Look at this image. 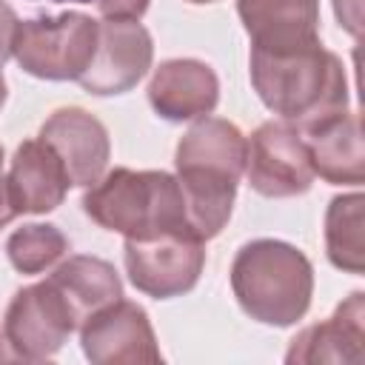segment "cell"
<instances>
[{
	"label": "cell",
	"instance_id": "1",
	"mask_svg": "<svg viewBox=\"0 0 365 365\" xmlns=\"http://www.w3.org/2000/svg\"><path fill=\"white\" fill-rule=\"evenodd\" d=\"M248 74L262 106L299 131L348 108L345 66L322 43L294 54H262L251 48Z\"/></svg>",
	"mask_w": 365,
	"mask_h": 365
},
{
	"label": "cell",
	"instance_id": "2",
	"mask_svg": "<svg viewBox=\"0 0 365 365\" xmlns=\"http://www.w3.org/2000/svg\"><path fill=\"white\" fill-rule=\"evenodd\" d=\"M83 211L100 228L123 234L125 240H154L165 234L194 237L182 188L168 171H106L83 194Z\"/></svg>",
	"mask_w": 365,
	"mask_h": 365
},
{
	"label": "cell",
	"instance_id": "3",
	"mask_svg": "<svg viewBox=\"0 0 365 365\" xmlns=\"http://www.w3.org/2000/svg\"><path fill=\"white\" fill-rule=\"evenodd\" d=\"M231 291L251 319L288 328L311 308L314 268L291 242L251 240L231 262Z\"/></svg>",
	"mask_w": 365,
	"mask_h": 365
},
{
	"label": "cell",
	"instance_id": "4",
	"mask_svg": "<svg viewBox=\"0 0 365 365\" xmlns=\"http://www.w3.org/2000/svg\"><path fill=\"white\" fill-rule=\"evenodd\" d=\"M100 23L83 11H63L17 23L11 57L40 80H77L97 48Z\"/></svg>",
	"mask_w": 365,
	"mask_h": 365
},
{
	"label": "cell",
	"instance_id": "5",
	"mask_svg": "<svg viewBox=\"0 0 365 365\" xmlns=\"http://www.w3.org/2000/svg\"><path fill=\"white\" fill-rule=\"evenodd\" d=\"M77 328V314L48 277L20 288L3 317V334L23 362L51 359Z\"/></svg>",
	"mask_w": 365,
	"mask_h": 365
},
{
	"label": "cell",
	"instance_id": "6",
	"mask_svg": "<svg viewBox=\"0 0 365 365\" xmlns=\"http://www.w3.org/2000/svg\"><path fill=\"white\" fill-rule=\"evenodd\" d=\"M248 185L271 200L305 194L314 182V168L302 131L288 120H268L248 137L245 157Z\"/></svg>",
	"mask_w": 365,
	"mask_h": 365
},
{
	"label": "cell",
	"instance_id": "7",
	"mask_svg": "<svg viewBox=\"0 0 365 365\" xmlns=\"http://www.w3.org/2000/svg\"><path fill=\"white\" fill-rule=\"evenodd\" d=\"M123 262L137 291L154 299H171L197 285L205 268V242L182 234L125 240Z\"/></svg>",
	"mask_w": 365,
	"mask_h": 365
},
{
	"label": "cell",
	"instance_id": "8",
	"mask_svg": "<svg viewBox=\"0 0 365 365\" xmlns=\"http://www.w3.org/2000/svg\"><path fill=\"white\" fill-rule=\"evenodd\" d=\"M80 345L86 359L94 365H137L163 359L148 314L143 305L123 297L83 319Z\"/></svg>",
	"mask_w": 365,
	"mask_h": 365
},
{
	"label": "cell",
	"instance_id": "9",
	"mask_svg": "<svg viewBox=\"0 0 365 365\" xmlns=\"http://www.w3.org/2000/svg\"><path fill=\"white\" fill-rule=\"evenodd\" d=\"M154 43L140 20H106L100 23V37L88 68L77 83L94 97H111L131 91L151 68Z\"/></svg>",
	"mask_w": 365,
	"mask_h": 365
},
{
	"label": "cell",
	"instance_id": "10",
	"mask_svg": "<svg viewBox=\"0 0 365 365\" xmlns=\"http://www.w3.org/2000/svg\"><path fill=\"white\" fill-rule=\"evenodd\" d=\"M251 48L294 54L319 43V0H237Z\"/></svg>",
	"mask_w": 365,
	"mask_h": 365
},
{
	"label": "cell",
	"instance_id": "11",
	"mask_svg": "<svg viewBox=\"0 0 365 365\" xmlns=\"http://www.w3.org/2000/svg\"><path fill=\"white\" fill-rule=\"evenodd\" d=\"M40 140H46L57 157L63 160L71 185H94L111 157V143L106 125L80 106H66L48 114V120L40 125Z\"/></svg>",
	"mask_w": 365,
	"mask_h": 365
},
{
	"label": "cell",
	"instance_id": "12",
	"mask_svg": "<svg viewBox=\"0 0 365 365\" xmlns=\"http://www.w3.org/2000/svg\"><path fill=\"white\" fill-rule=\"evenodd\" d=\"M220 100V80L214 68L194 57H174L154 68L148 80L151 108L171 123L200 120L214 111Z\"/></svg>",
	"mask_w": 365,
	"mask_h": 365
},
{
	"label": "cell",
	"instance_id": "13",
	"mask_svg": "<svg viewBox=\"0 0 365 365\" xmlns=\"http://www.w3.org/2000/svg\"><path fill=\"white\" fill-rule=\"evenodd\" d=\"M248 137L222 117H200L177 143V174H200L217 180H234L245 174Z\"/></svg>",
	"mask_w": 365,
	"mask_h": 365
},
{
	"label": "cell",
	"instance_id": "14",
	"mask_svg": "<svg viewBox=\"0 0 365 365\" xmlns=\"http://www.w3.org/2000/svg\"><path fill=\"white\" fill-rule=\"evenodd\" d=\"M6 185L17 214H46L66 200L71 180L57 151L46 140L34 137L17 145Z\"/></svg>",
	"mask_w": 365,
	"mask_h": 365
},
{
	"label": "cell",
	"instance_id": "15",
	"mask_svg": "<svg viewBox=\"0 0 365 365\" xmlns=\"http://www.w3.org/2000/svg\"><path fill=\"white\" fill-rule=\"evenodd\" d=\"M365 342V294L354 291L336 311L302 328L285 354V362H362Z\"/></svg>",
	"mask_w": 365,
	"mask_h": 365
},
{
	"label": "cell",
	"instance_id": "16",
	"mask_svg": "<svg viewBox=\"0 0 365 365\" xmlns=\"http://www.w3.org/2000/svg\"><path fill=\"white\" fill-rule=\"evenodd\" d=\"M314 177H322L331 185H362L365 180V151H362V125L356 111H339L319 125L302 131Z\"/></svg>",
	"mask_w": 365,
	"mask_h": 365
},
{
	"label": "cell",
	"instance_id": "17",
	"mask_svg": "<svg viewBox=\"0 0 365 365\" xmlns=\"http://www.w3.org/2000/svg\"><path fill=\"white\" fill-rule=\"evenodd\" d=\"M48 279L68 299L80 325L88 314L123 297V282L114 265L100 257H88V254H74L68 259H60L54 271L48 274Z\"/></svg>",
	"mask_w": 365,
	"mask_h": 365
},
{
	"label": "cell",
	"instance_id": "18",
	"mask_svg": "<svg viewBox=\"0 0 365 365\" xmlns=\"http://www.w3.org/2000/svg\"><path fill=\"white\" fill-rule=\"evenodd\" d=\"M365 197L359 191L339 194L328 202L325 211V251L334 268L345 274L365 271V220H362Z\"/></svg>",
	"mask_w": 365,
	"mask_h": 365
},
{
	"label": "cell",
	"instance_id": "19",
	"mask_svg": "<svg viewBox=\"0 0 365 365\" xmlns=\"http://www.w3.org/2000/svg\"><path fill=\"white\" fill-rule=\"evenodd\" d=\"M6 254H9V262L14 265V271L43 274V271H51L68 254V240L57 225L29 222L9 237Z\"/></svg>",
	"mask_w": 365,
	"mask_h": 365
},
{
	"label": "cell",
	"instance_id": "20",
	"mask_svg": "<svg viewBox=\"0 0 365 365\" xmlns=\"http://www.w3.org/2000/svg\"><path fill=\"white\" fill-rule=\"evenodd\" d=\"M94 3L106 20H140L148 9V0H94Z\"/></svg>",
	"mask_w": 365,
	"mask_h": 365
},
{
	"label": "cell",
	"instance_id": "21",
	"mask_svg": "<svg viewBox=\"0 0 365 365\" xmlns=\"http://www.w3.org/2000/svg\"><path fill=\"white\" fill-rule=\"evenodd\" d=\"M334 14L339 20V29L351 37H359L362 31V0H334Z\"/></svg>",
	"mask_w": 365,
	"mask_h": 365
},
{
	"label": "cell",
	"instance_id": "22",
	"mask_svg": "<svg viewBox=\"0 0 365 365\" xmlns=\"http://www.w3.org/2000/svg\"><path fill=\"white\" fill-rule=\"evenodd\" d=\"M17 14H14V9L6 3V0H0V66L11 57V46H14V31H17Z\"/></svg>",
	"mask_w": 365,
	"mask_h": 365
},
{
	"label": "cell",
	"instance_id": "23",
	"mask_svg": "<svg viewBox=\"0 0 365 365\" xmlns=\"http://www.w3.org/2000/svg\"><path fill=\"white\" fill-rule=\"evenodd\" d=\"M17 217L14 205H11V197H9V185H6V177H0V231Z\"/></svg>",
	"mask_w": 365,
	"mask_h": 365
},
{
	"label": "cell",
	"instance_id": "24",
	"mask_svg": "<svg viewBox=\"0 0 365 365\" xmlns=\"http://www.w3.org/2000/svg\"><path fill=\"white\" fill-rule=\"evenodd\" d=\"M0 362H20V356H17V351L9 345V339H6V334H3V328H0Z\"/></svg>",
	"mask_w": 365,
	"mask_h": 365
},
{
	"label": "cell",
	"instance_id": "25",
	"mask_svg": "<svg viewBox=\"0 0 365 365\" xmlns=\"http://www.w3.org/2000/svg\"><path fill=\"white\" fill-rule=\"evenodd\" d=\"M6 94H9V86H6V77H3V71H0V108H3V103H6Z\"/></svg>",
	"mask_w": 365,
	"mask_h": 365
},
{
	"label": "cell",
	"instance_id": "26",
	"mask_svg": "<svg viewBox=\"0 0 365 365\" xmlns=\"http://www.w3.org/2000/svg\"><path fill=\"white\" fill-rule=\"evenodd\" d=\"M51 3H66V0H51ZM71 3H91V0H71Z\"/></svg>",
	"mask_w": 365,
	"mask_h": 365
},
{
	"label": "cell",
	"instance_id": "27",
	"mask_svg": "<svg viewBox=\"0 0 365 365\" xmlns=\"http://www.w3.org/2000/svg\"><path fill=\"white\" fill-rule=\"evenodd\" d=\"M0 177H3V145H0Z\"/></svg>",
	"mask_w": 365,
	"mask_h": 365
},
{
	"label": "cell",
	"instance_id": "28",
	"mask_svg": "<svg viewBox=\"0 0 365 365\" xmlns=\"http://www.w3.org/2000/svg\"><path fill=\"white\" fill-rule=\"evenodd\" d=\"M188 3H214V0H188Z\"/></svg>",
	"mask_w": 365,
	"mask_h": 365
}]
</instances>
